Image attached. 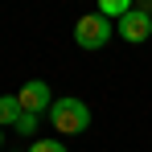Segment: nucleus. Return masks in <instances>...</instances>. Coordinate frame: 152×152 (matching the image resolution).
Here are the masks:
<instances>
[{"label":"nucleus","mask_w":152,"mask_h":152,"mask_svg":"<svg viewBox=\"0 0 152 152\" xmlns=\"http://www.w3.org/2000/svg\"><path fill=\"white\" fill-rule=\"evenodd\" d=\"M119 37L124 41H132V45H140V41H148L152 37V12H140V8H132L124 21H119Z\"/></svg>","instance_id":"4"},{"label":"nucleus","mask_w":152,"mask_h":152,"mask_svg":"<svg viewBox=\"0 0 152 152\" xmlns=\"http://www.w3.org/2000/svg\"><path fill=\"white\" fill-rule=\"evenodd\" d=\"M29 152H66V144H58V140H33Z\"/></svg>","instance_id":"8"},{"label":"nucleus","mask_w":152,"mask_h":152,"mask_svg":"<svg viewBox=\"0 0 152 152\" xmlns=\"http://www.w3.org/2000/svg\"><path fill=\"white\" fill-rule=\"evenodd\" d=\"M37 124H41V115H33V111H25V115L17 119V132H21L25 140H33V132H37Z\"/></svg>","instance_id":"7"},{"label":"nucleus","mask_w":152,"mask_h":152,"mask_svg":"<svg viewBox=\"0 0 152 152\" xmlns=\"http://www.w3.org/2000/svg\"><path fill=\"white\" fill-rule=\"evenodd\" d=\"M111 21L103 17V12H86V17H78L74 21V45L78 50H103L107 41H111Z\"/></svg>","instance_id":"2"},{"label":"nucleus","mask_w":152,"mask_h":152,"mask_svg":"<svg viewBox=\"0 0 152 152\" xmlns=\"http://www.w3.org/2000/svg\"><path fill=\"white\" fill-rule=\"evenodd\" d=\"M132 8H136V0H99V12L107 21H124Z\"/></svg>","instance_id":"6"},{"label":"nucleus","mask_w":152,"mask_h":152,"mask_svg":"<svg viewBox=\"0 0 152 152\" xmlns=\"http://www.w3.org/2000/svg\"><path fill=\"white\" fill-rule=\"evenodd\" d=\"M21 115H25V107L17 95H0V127H17Z\"/></svg>","instance_id":"5"},{"label":"nucleus","mask_w":152,"mask_h":152,"mask_svg":"<svg viewBox=\"0 0 152 152\" xmlns=\"http://www.w3.org/2000/svg\"><path fill=\"white\" fill-rule=\"evenodd\" d=\"M0 144H4V127H0Z\"/></svg>","instance_id":"9"},{"label":"nucleus","mask_w":152,"mask_h":152,"mask_svg":"<svg viewBox=\"0 0 152 152\" xmlns=\"http://www.w3.org/2000/svg\"><path fill=\"white\" fill-rule=\"evenodd\" d=\"M17 99H21V107L33 111V115H41V111L53 107V95H50V86H45V78H29L25 86L17 91Z\"/></svg>","instance_id":"3"},{"label":"nucleus","mask_w":152,"mask_h":152,"mask_svg":"<svg viewBox=\"0 0 152 152\" xmlns=\"http://www.w3.org/2000/svg\"><path fill=\"white\" fill-rule=\"evenodd\" d=\"M50 124H53V132H62V136H78V132H86L91 127V107L82 99H53V107H50Z\"/></svg>","instance_id":"1"}]
</instances>
